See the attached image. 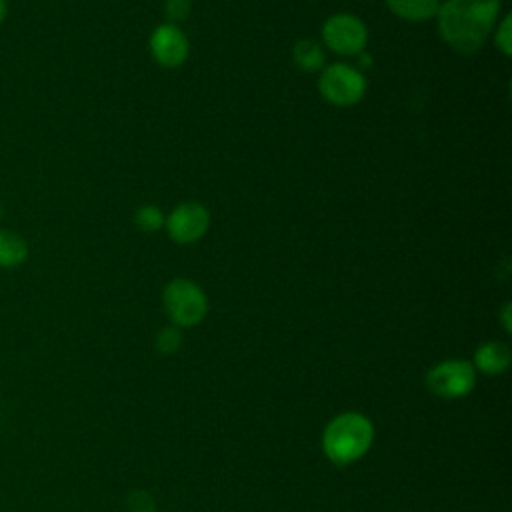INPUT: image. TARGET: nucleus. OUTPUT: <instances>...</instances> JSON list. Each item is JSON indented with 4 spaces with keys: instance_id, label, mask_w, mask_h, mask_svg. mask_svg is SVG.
<instances>
[{
    "instance_id": "f257e3e1",
    "label": "nucleus",
    "mask_w": 512,
    "mask_h": 512,
    "mask_svg": "<svg viewBox=\"0 0 512 512\" xmlns=\"http://www.w3.org/2000/svg\"><path fill=\"white\" fill-rule=\"evenodd\" d=\"M500 0H446L438 6V30L446 44L462 54L476 52L492 32Z\"/></svg>"
},
{
    "instance_id": "f03ea898",
    "label": "nucleus",
    "mask_w": 512,
    "mask_h": 512,
    "mask_svg": "<svg viewBox=\"0 0 512 512\" xmlns=\"http://www.w3.org/2000/svg\"><path fill=\"white\" fill-rule=\"evenodd\" d=\"M374 426L358 412H344L330 420L322 436V448L334 464H350L362 458L372 446Z\"/></svg>"
},
{
    "instance_id": "7ed1b4c3",
    "label": "nucleus",
    "mask_w": 512,
    "mask_h": 512,
    "mask_svg": "<svg viewBox=\"0 0 512 512\" xmlns=\"http://www.w3.org/2000/svg\"><path fill=\"white\" fill-rule=\"evenodd\" d=\"M164 308L176 326H196L208 312V300L200 286L176 278L164 288Z\"/></svg>"
},
{
    "instance_id": "20e7f679",
    "label": "nucleus",
    "mask_w": 512,
    "mask_h": 512,
    "mask_svg": "<svg viewBox=\"0 0 512 512\" xmlns=\"http://www.w3.org/2000/svg\"><path fill=\"white\" fill-rule=\"evenodd\" d=\"M318 88L330 104L352 106L362 100L366 92V78L360 70L348 64H332L320 74Z\"/></svg>"
},
{
    "instance_id": "39448f33",
    "label": "nucleus",
    "mask_w": 512,
    "mask_h": 512,
    "mask_svg": "<svg viewBox=\"0 0 512 512\" xmlns=\"http://www.w3.org/2000/svg\"><path fill=\"white\" fill-rule=\"evenodd\" d=\"M476 372L470 362L444 360L426 374L428 390L440 398H460L474 388Z\"/></svg>"
},
{
    "instance_id": "423d86ee",
    "label": "nucleus",
    "mask_w": 512,
    "mask_h": 512,
    "mask_svg": "<svg viewBox=\"0 0 512 512\" xmlns=\"http://www.w3.org/2000/svg\"><path fill=\"white\" fill-rule=\"evenodd\" d=\"M322 40L332 52L354 56L364 50L368 32L360 18L352 14H334L322 26Z\"/></svg>"
},
{
    "instance_id": "0eeeda50",
    "label": "nucleus",
    "mask_w": 512,
    "mask_h": 512,
    "mask_svg": "<svg viewBox=\"0 0 512 512\" xmlns=\"http://www.w3.org/2000/svg\"><path fill=\"white\" fill-rule=\"evenodd\" d=\"M210 226V212L198 202H184L176 206L166 218V230L178 244H190L204 236Z\"/></svg>"
},
{
    "instance_id": "6e6552de",
    "label": "nucleus",
    "mask_w": 512,
    "mask_h": 512,
    "mask_svg": "<svg viewBox=\"0 0 512 512\" xmlns=\"http://www.w3.org/2000/svg\"><path fill=\"white\" fill-rule=\"evenodd\" d=\"M150 50L156 62H160L162 66L174 68L186 60L188 40L178 26L162 24L150 36Z\"/></svg>"
},
{
    "instance_id": "1a4fd4ad",
    "label": "nucleus",
    "mask_w": 512,
    "mask_h": 512,
    "mask_svg": "<svg viewBox=\"0 0 512 512\" xmlns=\"http://www.w3.org/2000/svg\"><path fill=\"white\" fill-rule=\"evenodd\" d=\"M474 364L484 374H500L510 364V350L504 342H486L476 350Z\"/></svg>"
},
{
    "instance_id": "9d476101",
    "label": "nucleus",
    "mask_w": 512,
    "mask_h": 512,
    "mask_svg": "<svg viewBox=\"0 0 512 512\" xmlns=\"http://www.w3.org/2000/svg\"><path fill=\"white\" fill-rule=\"evenodd\" d=\"M28 258V242L14 230L0 228V268H18Z\"/></svg>"
},
{
    "instance_id": "9b49d317",
    "label": "nucleus",
    "mask_w": 512,
    "mask_h": 512,
    "mask_svg": "<svg viewBox=\"0 0 512 512\" xmlns=\"http://www.w3.org/2000/svg\"><path fill=\"white\" fill-rule=\"evenodd\" d=\"M386 4L396 16L404 20L422 22L436 16L440 0H386Z\"/></svg>"
},
{
    "instance_id": "f8f14e48",
    "label": "nucleus",
    "mask_w": 512,
    "mask_h": 512,
    "mask_svg": "<svg viewBox=\"0 0 512 512\" xmlns=\"http://www.w3.org/2000/svg\"><path fill=\"white\" fill-rule=\"evenodd\" d=\"M292 54L296 66L306 72H316L324 64V52L314 40H298Z\"/></svg>"
},
{
    "instance_id": "ddd939ff",
    "label": "nucleus",
    "mask_w": 512,
    "mask_h": 512,
    "mask_svg": "<svg viewBox=\"0 0 512 512\" xmlns=\"http://www.w3.org/2000/svg\"><path fill=\"white\" fill-rule=\"evenodd\" d=\"M136 224L144 230V232H156L162 224H164V214L160 208L156 206H142L136 212Z\"/></svg>"
},
{
    "instance_id": "4468645a",
    "label": "nucleus",
    "mask_w": 512,
    "mask_h": 512,
    "mask_svg": "<svg viewBox=\"0 0 512 512\" xmlns=\"http://www.w3.org/2000/svg\"><path fill=\"white\" fill-rule=\"evenodd\" d=\"M180 346V332L176 328H162L156 336V348L164 354L176 352Z\"/></svg>"
},
{
    "instance_id": "2eb2a0df",
    "label": "nucleus",
    "mask_w": 512,
    "mask_h": 512,
    "mask_svg": "<svg viewBox=\"0 0 512 512\" xmlns=\"http://www.w3.org/2000/svg\"><path fill=\"white\" fill-rule=\"evenodd\" d=\"M494 40H496V46L502 50L504 56H510L512 52V34H510V16L506 14L504 20L498 24L496 28V34H494Z\"/></svg>"
},
{
    "instance_id": "dca6fc26",
    "label": "nucleus",
    "mask_w": 512,
    "mask_h": 512,
    "mask_svg": "<svg viewBox=\"0 0 512 512\" xmlns=\"http://www.w3.org/2000/svg\"><path fill=\"white\" fill-rule=\"evenodd\" d=\"M190 12V0H166V16L176 24Z\"/></svg>"
},
{
    "instance_id": "f3484780",
    "label": "nucleus",
    "mask_w": 512,
    "mask_h": 512,
    "mask_svg": "<svg viewBox=\"0 0 512 512\" xmlns=\"http://www.w3.org/2000/svg\"><path fill=\"white\" fill-rule=\"evenodd\" d=\"M128 508H130V512H152L154 504L146 492H134L128 498Z\"/></svg>"
},
{
    "instance_id": "a211bd4d",
    "label": "nucleus",
    "mask_w": 512,
    "mask_h": 512,
    "mask_svg": "<svg viewBox=\"0 0 512 512\" xmlns=\"http://www.w3.org/2000/svg\"><path fill=\"white\" fill-rule=\"evenodd\" d=\"M502 324H504V330L510 332V302H506L502 308Z\"/></svg>"
},
{
    "instance_id": "6ab92c4d",
    "label": "nucleus",
    "mask_w": 512,
    "mask_h": 512,
    "mask_svg": "<svg viewBox=\"0 0 512 512\" xmlns=\"http://www.w3.org/2000/svg\"><path fill=\"white\" fill-rule=\"evenodd\" d=\"M6 16H8V2L0 0V24L6 20Z\"/></svg>"
},
{
    "instance_id": "aec40b11",
    "label": "nucleus",
    "mask_w": 512,
    "mask_h": 512,
    "mask_svg": "<svg viewBox=\"0 0 512 512\" xmlns=\"http://www.w3.org/2000/svg\"><path fill=\"white\" fill-rule=\"evenodd\" d=\"M0 220H2V204H0Z\"/></svg>"
}]
</instances>
